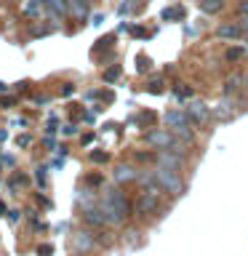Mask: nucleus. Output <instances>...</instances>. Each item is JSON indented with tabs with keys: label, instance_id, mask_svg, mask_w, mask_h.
<instances>
[{
	"label": "nucleus",
	"instance_id": "f257e3e1",
	"mask_svg": "<svg viewBox=\"0 0 248 256\" xmlns=\"http://www.w3.org/2000/svg\"><path fill=\"white\" fill-rule=\"evenodd\" d=\"M155 174H158V182H160V187H163L171 198L176 195H182L184 192V179L179 176V171H174V168H163V166H158L155 168Z\"/></svg>",
	"mask_w": 248,
	"mask_h": 256
},
{
	"label": "nucleus",
	"instance_id": "f03ea898",
	"mask_svg": "<svg viewBox=\"0 0 248 256\" xmlns=\"http://www.w3.org/2000/svg\"><path fill=\"white\" fill-rule=\"evenodd\" d=\"M160 211V195H152V192H142V198L136 200V214L139 216H152Z\"/></svg>",
	"mask_w": 248,
	"mask_h": 256
},
{
	"label": "nucleus",
	"instance_id": "7ed1b4c3",
	"mask_svg": "<svg viewBox=\"0 0 248 256\" xmlns=\"http://www.w3.org/2000/svg\"><path fill=\"white\" fill-rule=\"evenodd\" d=\"M104 203H110L112 208H118V211L123 214V216H131V211H134V206L128 203L126 195H123L120 190H110L107 195H104Z\"/></svg>",
	"mask_w": 248,
	"mask_h": 256
},
{
	"label": "nucleus",
	"instance_id": "20e7f679",
	"mask_svg": "<svg viewBox=\"0 0 248 256\" xmlns=\"http://www.w3.org/2000/svg\"><path fill=\"white\" fill-rule=\"evenodd\" d=\"M174 142H176L174 131H171V134H168V131H150V134H147V144H152V147H160V150H171Z\"/></svg>",
	"mask_w": 248,
	"mask_h": 256
},
{
	"label": "nucleus",
	"instance_id": "39448f33",
	"mask_svg": "<svg viewBox=\"0 0 248 256\" xmlns=\"http://www.w3.org/2000/svg\"><path fill=\"white\" fill-rule=\"evenodd\" d=\"M158 166L179 171V168L184 166V155H182V152H174V150H163V152L158 155Z\"/></svg>",
	"mask_w": 248,
	"mask_h": 256
},
{
	"label": "nucleus",
	"instance_id": "423d86ee",
	"mask_svg": "<svg viewBox=\"0 0 248 256\" xmlns=\"http://www.w3.org/2000/svg\"><path fill=\"white\" fill-rule=\"evenodd\" d=\"M214 115L219 118L222 123H227V120H232V118L238 115V104H235V102H232L230 96H227V99H222V102L214 107Z\"/></svg>",
	"mask_w": 248,
	"mask_h": 256
},
{
	"label": "nucleus",
	"instance_id": "0eeeda50",
	"mask_svg": "<svg viewBox=\"0 0 248 256\" xmlns=\"http://www.w3.org/2000/svg\"><path fill=\"white\" fill-rule=\"evenodd\" d=\"M187 115H190V120H195V123H208V118H211V107H208L206 102H192L187 107Z\"/></svg>",
	"mask_w": 248,
	"mask_h": 256
},
{
	"label": "nucleus",
	"instance_id": "6e6552de",
	"mask_svg": "<svg viewBox=\"0 0 248 256\" xmlns=\"http://www.w3.org/2000/svg\"><path fill=\"white\" fill-rule=\"evenodd\" d=\"M72 243H75V248H78L80 254H86V251H91V248L99 243V238L91 235V232H78V235L72 238Z\"/></svg>",
	"mask_w": 248,
	"mask_h": 256
},
{
	"label": "nucleus",
	"instance_id": "1a4fd4ad",
	"mask_svg": "<svg viewBox=\"0 0 248 256\" xmlns=\"http://www.w3.org/2000/svg\"><path fill=\"white\" fill-rule=\"evenodd\" d=\"M112 176H115L118 184H126V182H136V179H139V171H136L134 166H118L115 171H112Z\"/></svg>",
	"mask_w": 248,
	"mask_h": 256
},
{
	"label": "nucleus",
	"instance_id": "9d476101",
	"mask_svg": "<svg viewBox=\"0 0 248 256\" xmlns=\"http://www.w3.org/2000/svg\"><path fill=\"white\" fill-rule=\"evenodd\" d=\"M83 222L88 224V227H104V224H107V216H104L102 208H86Z\"/></svg>",
	"mask_w": 248,
	"mask_h": 256
},
{
	"label": "nucleus",
	"instance_id": "9b49d317",
	"mask_svg": "<svg viewBox=\"0 0 248 256\" xmlns=\"http://www.w3.org/2000/svg\"><path fill=\"white\" fill-rule=\"evenodd\" d=\"M216 35L222 40H240L243 38V27H240V24H222V27L216 30Z\"/></svg>",
	"mask_w": 248,
	"mask_h": 256
},
{
	"label": "nucleus",
	"instance_id": "f8f14e48",
	"mask_svg": "<svg viewBox=\"0 0 248 256\" xmlns=\"http://www.w3.org/2000/svg\"><path fill=\"white\" fill-rule=\"evenodd\" d=\"M43 0H27V3H24V14L30 16V19H43Z\"/></svg>",
	"mask_w": 248,
	"mask_h": 256
},
{
	"label": "nucleus",
	"instance_id": "ddd939ff",
	"mask_svg": "<svg viewBox=\"0 0 248 256\" xmlns=\"http://www.w3.org/2000/svg\"><path fill=\"white\" fill-rule=\"evenodd\" d=\"M187 112H179V110H171L166 115V123H168V128H179V126H187Z\"/></svg>",
	"mask_w": 248,
	"mask_h": 256
},
{
	"label": "nucleus",
	"instance_id": "4468645a",
	"mask_svg": "<svg viewBox=\"0 0 248 256\" xmlns=\"http://www.w3.org/2000/svg\"><path fill=\"white\" fill-rule=\"evenodd\" d=\"M88 8H91V0H72V16L75 19H86Z\"/></svg>",
	"mask_w": 248,
	"mask_h": 256
},
{
	"label": "nucleus",
	"instance_id": "2eb2a0df",
	"mask_svg": "<svg viewBox=\"0 0 248 256\" xmlns=\"http://www.w3.org/2000/svg\"><path fill=\"white\" fill-rule=\"evenodd\" d=\"M224 8V0H200V11L203 14H219Z\"/></svg>",
	"mask_w": 248,
	"mask_h": 256
},
{
	"label": "nucleus",
	"instance_id": "dca6fc26",
	"mask_svg": "<svg viewBox=\"0 0 248 256\" xmlns=\"http://www.w3.org/2000/svg\"><path fill=\"white\" fill-rule=\"evenodd\" d=\"M171 131H174L176 139H182V142H187V144H192V139H195V136H192V128H190V126H179V128H171Z\"/></svg>",
	"mask_w": 248,
	"mask_h": 256
},
{
	"label": "nucleus",
	"instance_id": "f3484780",
	"mask_svg": "<svg viewBox=\"0 0 248 256\" xmlns=\"http://www.w3.org/2000/svg\"><path fill=\"white\" fill-rule=\"evenodd\" d=\"M240 83H246V78H240V75H232V78H227V83H224V94H235L238 91V86Z\"/></svg>",
	"mask_w": 248,
	"mask_h": 256
},
{
	"label": "nucleus",
	"instance_id": "a211bd4d",
	"mask_svg": "<svg viewBox=\"0 0 248 256\" xmlns=\"http://www.w3.org/2000/svg\"><path fill=\"white\" fill-rule=\"evenodd\" d=\"M243 56H246V48H230V51L224 54V59L227 62H240Z\"/></svg>",
	"mask_w": 248,
	"mask_h": 256
},
{
	"label": "nucleus",
	"instance_id": "6ab92c4d",
	"mask_svg": "<svg viewBox=\"0 0 248 256\" xmlns=\"http://www.w3.org/2000/svg\"><path fill=\"white\" fill-rule=\"evenodd\" d=\"M118 78H120V67H112V70L104 72V80H107V83H112V80H118Z\"/></svg>",
	"mask_w": 248,
	"mask_h": 256
},
{
	"label": "nucleus",
	"instance_id": "aec40b11",
	"mask_svg": "<svg viewBox=\"0 0 248 256\" xmlns=\"http://www.w3.org/2000/svg\"><path fill=\"white\" fill-rule=\"evenodd\" d=\"M184 11H182V8H168V11L163 14V19H174V16H182Z\"/></svg>",
	"mask_w": 248,
	"mask_h": 256
},
{
	"label": "nucleus",
	"instance_id": "412c9836",
	"mask_svg": "<svg viewBox=\"0 0 248 256\" xmlns=\"http://www.w3.org/2000/svg\"><path fill=\"white\" fill-rule=\"evenodd\" d=\"M150 91H152V94H160V91H163V83H160V80H152V83H150Z\"/></svg>",
	"mask_w": 248,
	"mask_h": 256
},
{
	"label": "nucleus",
	"instance_id": "4be33fe9",
	"mask_svg": "<svg viewBox=\"0 0 248 256\" xmlns=\"http://www.w3.org/2000/svg\"><path fill=\"white\" fill-rule=\"evenodd\" d=\"M176 96H192V88L184 86V88H176Z\"/></svg>",
	"mask_w": 248,
	"mask_h": 256
},
{
	"label": "nucleus",
	"instance_id": "5701e85b",
	"mask_svg": "<svg viewBox=\"0 0 248 256\" xmlns=\"http://www.w3.org/2000/svg\"><path fill=\"white\" fill-rule=\"evenodd\" d=\"M38 254H40V256H48V254H54V248H51V246H40Z\"/></svg>",
	"mask_w": 248,
	"mask_h": 256
},
{
	"label": "nucleus",
	"instance_id": "b1692460",
	"mask_svg": "<svg viewBox=\"0 0 248 256\" xmlns=\"http://www.w3.org/2000/svg\"><path fill=\"white\" fill-rule=\"evenodd\" d=\"M94 160H96V163H104V160H107V155H104V152H94V155H91Z\"/></svg>",
	"mask_w": 248,
	"mask_h": 256
},
{
	"label": "nucleus",
	"instance_id": "393cba45",
	"mask_svg": "<svg viewBox=\"0 0 248 256\" xmlns=\"http://www.w3.org/2000/svg\"><path fill=\"white\" fill-rule=\"evenodd\" d=\"M238 24H240V27H243V32H248V14H243V19H240Z\"/></svg>",
	"mask_w": 248,
	"mask_h": 256
},
{
	"label": "nucleus",
	"instance_id": "a878e982",
	"mask_svg": "<svg viewBox=\"0 0 248 256\" xmlns=\"http://www.w3.org/2000/svg\"><path fill=\"white\" fill-rule=\"evenodd\" d=\"M70 91H75V86H72V83H64V86H62V94H70Z\"/></svg>",
	"mask_w": 248,
	"mask_h": 256
},
{
	"label": "nucleus",
	"instance_id": "bb28decb",
	"mask_svg": "<svg viewBox=\"0 0 248 256\" xmlns=\"http://www.w3.org/2000/svg\"><path fill=\"white\" fill-rule=\"evenodd\" d=\"M30 144V136H19V147H27Z\"/></svg>",
	"mask_w": 248,
	"mask_h": 256
},
{
	"label": "nucleus",
	"instance_id": "cd10ccee",
	"mask_svg": "<svg viewBox=\"0 0 248 256\" xmlns=\"http://www.w3.org/2000/svg\"><path fill=\"white\" fill-rule=\"evenodd\" d=\"M240 14H248V0H240Z\"/></svg>",
	"mask_w": 248,
	"mask_h": 256
},
{
	"label": "nucleus",
	"instance_id": "c85d7f7f",
	"mask_svg": "<svg viewBox=\"0 0 248 256\" xmlns=\"http://www.w3.org/2000/svg\"><path fill=\"white\" fill-rule=\"evenodd\" d=\"M246 86H248V75H246Z\"/></svg>",
	"mask_w": 248,
	"mask_h": 256
},
{
	"label": "nucleus",
	"instance_id": "c756f323",
	"mask_svg": "<svg viewBox=\"0 0 248 256\" xmlns=\"http://www.w3.org/2000/svg\"><path fill=\"white\" fill-rule=\"evenodd\" d=\"M78 256H86V254H78Z\"/></svg>",
	"mask_w": 248,
	"mask_h": 256
}]
</instances>
